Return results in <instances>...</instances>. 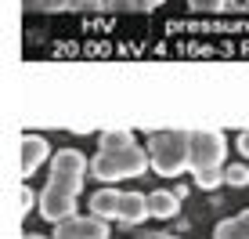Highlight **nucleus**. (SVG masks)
<instances>
[{"instance_id": "ddd939ff", "label": "nucleus", "mask_w": 249, "mask_h": 239, "mask_svg": "<svg viewBox=\"0 0 249 239\" xmlns=\"http://www.w3.org/2000/svg\"><path fill=\"white\" fill-rule=\"evenodd\" d=\"M220 181H224V170H220V167H213V170H199V174H195V185H199V189H206V192L217 189Z\"/></svg>"}, {"instance_id": "9b49d317", "label": "nucleus", "mask_w": 249, "mask_h": 239, "mask_svg": "<svg viewBox=\"0 0 249 239\" xmlns=\"http://www.w3.org/2000/svg\"><path fill=\"white\" fill-rule=\"evenodd\" d=\"M134 134L126 131V127H108V131H101V138H98V149L101 152H126V149H134Z\"/></svg>"}, {"instance_id": "412c9836", "label": "nucleus", "mask_w": 249, "mask_h": 239, "mask_svg": "<svg viewBox=\"0 0 249 239\" xmlns=\"http://www.w3.org/2000/svg\"><path fill=\"white\" fill-rule=\"evenodd\" d=\"M141 4H144V11H152V7H162L166 0H141Z\"/></svg>"}, {"instance_id": "f8f14e48", "label": "nucleus", "mask_w": 249, "mask_h": 239, "mask_svg": "<svg viewBox=\"0 0 249 239\" xmlns=\"http://www.w3.org/2000/svg\"><path fill=\"white\" fill-rule=\"evenodd\" d=\"M213 239H249V228L238 218H224V221H217V228H213Z\"/></svg>"}, {"instance_id": "5701e85b", "label": "nucleus", "mask_w": 249, "mask_h": 239, "mask_svg": "<svg viewBox=\"0 0 249 239\" xmlns=\"http://www.w3.org/2000/svg\"><path fill=\"white\" fill-rule=\"evenodd\" d=\"M22 239H47V236H40V232H22Z\"/></svg>"}, {"instance_id": "20e7f679", "label": "nucleus", "mask_w": 249, "mask_h": 239, "mask_svg": "<svg viewBox=\"0 0 249 239\" xmlns=\"http://www.w3.org/2000/svg\"><path fill=\"white\" fill-rule=\"evenodd\" d=\"M87 170H90V159L80 149H58L54 159H51V185L80 196L83 181H87Z\"/></svg>"}, {"instance_id": "f257e3e1", "label": "nucleus", "mask_w": 249, "mask_h": 239, "mask_svg": "<svg viewBox=\"0 0 249 239\" xmlns=\"http://www.w3.org/2000/svg\"><path fill=\"white\" fill-rule=\"evenodd\" d=\"M148 159L159 178H177L192 170V152H188V131H156L148 138Z\"/></svg>"}, {"instance_id": "423d86ee", "label": "nucleus", "mask_w": 249, "mask_h": 239, "mask_svg": "<svg viewBox=\"0 0 249 239\" xmlns=\"http://www.w3.org/2000/svg\"><path fill=\"white\" fill-rule=\"evenodd\" d=\"M112 232H108V221H101V218H69L62 221V225H54V236L51 239H108Z\"/></svg>"}, {"instance_id": "f03ea898", "label": "nucleus", "mask_w": 249, "mask_h": 239, "mask_svg": "<svg viewBox=\"0 0 249 239\" xmlns=\"http://www.w3.org/2000/svg\"><path fill=\"white\" fill-rule=\"evenodd\" d=\"M148 167H152L148 149H141V145H134V149H126V152H101V149H98V156L90 159V174L101 178V181L141 178Z\"/></svg>"}, {"instance_id": "aec40b11", "label": "nucleus", "mask_w": 249, "mask_h": 239, "mask_svg": "<svg viewBox=\"0 0 249 239\" xmlns=\"http://www.w3.org/2000/svg\"><path fill=\"white\" fill-rule=\"evenodd\" d=\"M137 239H177V236H170V232H144V236H137Z\"/></svg>"}, {"instance_id": "0eeeda50", "label": "nucleus", "mask_w": 249, "mask_h": 239, "mask_svg": "<svg viewBox=\"0 0 249 239\" xmlns=\"http://www.w3.org/2000/svg\"><path fill=\"white\" fill-rule=\"evenodd\" d=\"M18 156H22V163H18L22 178H29V174H36V167L51 156V145L40 138V134H22V141H18Z\"/></svg>"}, {"instance_id": "dca6fc26", "label": "nucleus", "mask_w": 249, "mask_h": 239, "mask_svg": "<svg viewBox=\"0 0 249 239\" xmlns=\"http://www.w3.org/2000/svg\"><path fill=\"white\" fill-rule=\"evenodd\" d=\"M108 7L112 11H144L141 0H108Z\"/></svg>"}, {"instance_id": "2eb2a0df", "label": "nucleus", "mask_w": 249, "mask_h": 239, "mask_svg": "<svg viewBox=\"0 0 249 239\" xmlns=\"http://www.w3.org/2000/svg\"><path fill=\"white\" fill-rule=\"evenodd\" d=\"M188 7L192 11H224L228 0H188Z\"/></svg>"}, {"instance_id": "f3484780", "label": "nucleus", "mask_w": 249, "mask_h": 239, "mask_svg": "<svg viewBox=\"0 0 249 239\" xmlns=\"http://www.w3.org/2000/svg\"><path fill=\"white\" fill-rule=\"evenodd\" d=\"M18 199H22V207H18V210H22V214H29V210H33V203H40V199H36V196H33V189H29V185H22V192H18Z\"/></svg>"}, {"instance_id": "6ab92c4d", "label": "nucleus", "mask_w": 249, "mask_h": 239, "mask_svg": "<svg viewBox=\"0 0 249 239\" xmlns=\"http://www.w3.org/2000/svg\"><path fill=\"white\" fill-rule=\"evenodd\" d=\"M238 149H242V156H249V131L238 134Z\"/></svg>"}, {"instance_id": "9d476101", "label": "nucleus", "mask_w": 249, "mask_h": 239, "mask_svg": "<svg viewBox=\"0 0 249 239\" xmlns=\"http://www.w3.org/2000/svg\"><path fill=\"white\" fill-rule=\"evenodd\" d=\"M148 210H152V218H177V210H181V199H177V192H170V189H156V192H148Z\"/></svg>"}, {"instance_id": "a211bd4d", "label": "nucleus", "mask_w": 249, "mask_h": 239, "mask_svg": "<svg viewBox=\"0 0 249 239\" xmlns=\"http://www.w3.org/2000/svg\"><path fill=\"white\" fill-rule=\"evenodd\" d=\"M25 11H44V0H22Z\"/></svg>"}, {"instance_id": "1a4fd4ad", "label": "nucleus", "mask_w": 249, "mask_h": 239, "mask_svg": "<svg viewBox=\"0 0 249 239\" xmlns=\"http://www.w3.org/2000/svg\"><path fill=\"white\" fill-rule=\"evenodd\" d=\"M119 199H123V192H116V189H98L90 196V214L94 218H101V221H119Z\"/></svg>"}, {"instance_id": "b1692460", "label": "nucleus", "mask_w": 249, "mask_h": 239, "mask_svg": "<svg viewBox=\"0 0 249 239\" xmlns=\"http://www.w3.org/2000/svg\"><path fill=\"white\" fill-rule=\"evenodd\" d=\"M238 7H249V0H238Z\"/></svg>"}, {"instance_id": "39448f33", "label": "nucleus", "mask_w": 249, "mask_h": 239, "mask_svg": "<svg viewBox=\"0 0 249 239\" xmlns=\"http://www.w3.org/2000/svg\"><path fill=\"white\" fill-rule=\"evenodd\" d=\"M40 218H47L51 225H62V221L76 218V196L47 181V189L40 192Z\"/></svg>"}, {"instance_id": "4468645a", "label": "nucleus", "mask_w": 249, "mask_h": 239, "mask_svg": "<svg viewBox=\"0 0 249 239\" xmlns=\"http://www.w3.org/2000/svg\"><path fill=\"white\" fill-rule=\"evenodd\" d=\"M224 181H228V185H235V189H246V185H249V170H246L242 163H235V167H228V170H224Z\"/></svg>"}, {"instance_id": "4be33fe9", "label": "nucleus", "mask_w": 249, "mask_h": 239, "mask_svg": "<svg viewBox=\"0 0 249 239\" xmlns=\"http://www.w3.org/2000/svg\"><path fill=\"white\" fill-rule=\"evenodd\" d=\"M238 221H242V225H246V228H249V207H246V210H242V214H238Z\"/></svg>"}, {"instance_id": "7ed1b4c3", "label": "nucleus", "mask_w": 249, "mask_h": 239, "mask_svg": "<svg viewBox=\"0 0 249 239\" xmlns=\"http://www.w3.org/2000/svg\"><path fill=\"white\" fill-rule=\"evenodd\" d=\"M188 152H192V174L213 170L228 156V138H224V131H206V127L188 131Z\"/></svg>"}, {"instance_id": "6e6552de", "label": "nucleus", "mask_w": 249, "mask_h": 239, "mask_svg": "<svg viewBox=\"0 0 249 239\" xmlns=\"http://www.w3.org/2000/svg\"><path fill=\"white\" fill-rule=\"evenodd\" d=\"M152 210H148V196L144 192H123V199H119V221L123 225H141V221H148Z\"/></svg>"}]
</instances>
